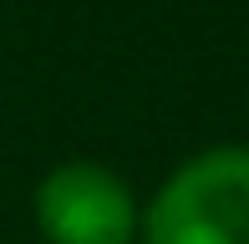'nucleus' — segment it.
<instances>
[{
    "instance_id": "1",
    "label": "nucleus",
    "mask_w": 249,
    "mask_h": 244,
    "mask_svg": "<svg viewBox=\"0 0 249 244\" xmlns=\"http://www.w3.org/2000/svg\"><path fill=\"white\" fill-rule=\"evenodd\" d=\"M142 244H249V148L188 158L148 204Z\"/></svg>"
},
{
    "instance_id": "2",
    "label": "nucleus",
    "mask_w": 249,
    "mask_h": 244,
    "mask_svg": "<svg viewBox=\"0 0 249 244\" xmlns=\"http://www.w3.org/2000/svg\"><path fill=\"white\" fill-rule=\"evenodd\" d=\"M36 224L51 244H132V193L102 163H61L36 188Z\"/></svg>"
}]
</instances>
